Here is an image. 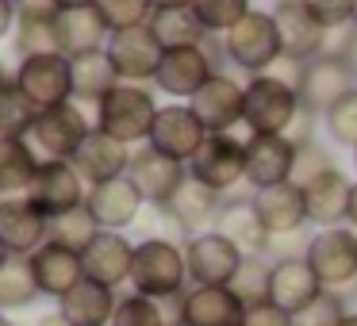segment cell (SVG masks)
Returning a JSON list of instances; mask_svg holds the SVG:
<instances>
[{
    "label": "cell",
    "mask_w": 357,
    "mask_h": 326,
    "mask_svg": "<svg viewBox=\"0 0 357 326\" xmlns=\"http://www.w3.org/2000/svg\"><path fill=\"white\" fill-rule=\"evenodd\" d=\"M12 4H16V0H12Z\"/></svg>",
    "instance_id": "60"
},
{
    "label": "cell",
    "mask_w": 357,
    "mask_h": 326,
    "mask_svg": "<svg viewBox=\"0 0 357 326\" xmlns=\"http://www.w3.org/2000/svg\"><path fill=\"white\" fill-rule=\"evenodd\" d=\"M35 326H70V323H66V318H62V315H58V311H54V315H43V318H39V323H35Z\"/></svg>",
    "instance_id": "53"
},
{
    "label": "cell",
    "mask_w": 357,
    "mask_h": 326,
    "mask_svg": "<svg viewBox=\"0 0 357 326\" xmlns=\"http://www.w3.org/2000/svg\"><path fill=\"white\" fill-rule=\"evenodd\" d=\"M323 295V284L315 280L311 265L303 261V254H284L273 261V280H269V303H277L288 315H300L307 303H315Z\"/></svg>",
    "instance_id": "25"
},
{
    "label": "cell",
    "mask_w": 357,
    "mask_h": 326,
    "mask_svg": "<svg viewBox=\"0 0 357 326\" xmlns=\"http://www.w3.org/2000/svg\"><path fill=\"white\" fill-rule=\"evenodd\" d=\"M162 211L165 223H173V231H181L185 238H192V234H204L215 226L219 211H223V196L211 192L208 185H200L196 177H188L185 185L177 188V196H173Z\"/></svg>",
    "instance_id": "22"
},
{
    "label": "cell",
    "mask_w": 357,
    "mask_h": 326,
    "mask_svg": "<svg viewBox=\"0 0 357 326\" xmlns=\"http://www.w3.org/2000/svg\"><path fill=\"white\" fill-rule=\"evenodd\" d=\"M303 8L326 27V31H342L354 20V0H300Z\"/></svg>",
    "instance_id": "46"
},
{
    "label": "cell",
    "mask_w": 357,
    "mask_h": 326,
    "mask_svg": "<svg viewBox=\"0 0 357 326\" xmlns=\"http://www.w3.org/2000/svg\"><path fill=\"white\" fill-rule=\"evenodd\" d=\"M0 326H16V323H12V318L4 315V311H0Z\"/></svg>",
    "instance_id": "56"
},
{
    "label": "cell",
    "mask_w": 357,
    "mask_h": 326,
    "mask_svg": "<svg viewBox=\"0 0 357 326\" xmlns=\"http://www.w3.org/2000/svg\"><path fill=\"white\" fill-rule=\"evenodd\" d=\"M54 39H58V54H66L73 62V58L104 50L112 39V31L93 4V8H62L54 16Z\"/></svg>",
    "instance_id": "26"
},
{
    "label": "cell",
    "mask_w": 357,
    "mask_h": 326,
    "mask_svg": "<svg viewBox=\"0 0 357 326\" xmlns=\"http://www.w3.org/2000/svg\"><path fill=\"white\" fill-rule=\"evenodd\" d=\"M192 12L208 35H227L254 12V4L250 0H192Z\"/></svg>",
    "instance_id": "39"
},
{
    "label": "cell",
    "mask_w": 357,
    "mask_h": 326,
    "mask_svg": "<svg viewBox=\"0 0 357 326\" xmlns=\"http://www.w3.org/2000/svg\"><path fill=\"white\" fill-rule=\"evenodd\" d=\"M354 292H357V288H354Z\"/></svg>",
    "instance_id": "61"
},
{
    "label": "cell",
    "mask_w": 357,
    "mask_h": 326,
    "mask_svg": "<svg viewBox=\"0 0 357 326\" xmlns=\"http://www.w3.org/2000/svg\"><path fill=\"white\" fill-rule=\"evenodd\" d=\"M323 123H326V131H331V139L338 142V146L357 150V85L326 111Z\"/></svg>",
    "instance_id": "43"
},
{
    "label": "cell",
    "mask_w": 357,
    "mask_h": 326,
    "mask_svg": "<svg viewBox=\"0 0 357 326\" xmlns=\"http://www.w3.org/2000/svg\"><path fill=\"white\" fill-rule=\"evenodd\" d=\"M54 16L58 8L50 0H31L16 12V50L24 58L35 54H54L58 39H54Z\"/></svg>",
    "instance_id": "32"
},
{
    "label": "cell",
    "mask_w": 357,
    "mask_h": 326,
    "mask_svg": "<svg viewBox=\"0 0 357 326\" xmlns=\"http://www.w3.org/2000/svg\"><path fill=\"white\" fill-rule=\"evenodd\" d=\"M162 104L154 100L146 85H127L119 81L100 104H96V131L112 134L123 146H135V142H150V131H154V119Z\"/></svg>",
    "instance_id": "3"
},
{
    "label": "cell",
    "mask_w": 357,
    "mask_h": 326,
    "mask_svg": "<svg viewBox=\"0 0 357 326\" xmlns=\"http://www.w3.org/2000/svg\"><path fill=\"white\" fill-rule=\"evenodd\" d=\"M342 326H357V311H349V315L342 318Z\"/></svg>",
    "instance_id": "55"
},
{
    "label": "cell",
    "mask_w": 357,
    "mask_h": 326,
    "mask_svg": "<svg viewBox=\"0 0 357 326\" xmlns=\"http://www.w3.org/2000/svg\"><path fill=\"white\" fill-rule=\"evenodd\" d=\"M127 180L139 188V196L154 208H165V203L177 196V188L188 180V165L173 162V157L158 154V150L142 146L139 154H131V169H127Z\"/></svg>",
    "instance_id": "19"
},
{
    "label": "cell",
    "mask_w": 357,
    "mask_h": 326,
    "mask_svg": "<svg viewBox=\"0 0 357 326\" xmlns=\"http://www.w3.org/2000/svg\"><path fill=\"white\" fill-rule=\"evenodd\" d=\"M204 142H208V131L196 119V111L188 104H165V108H158V119H154V131H150L146 146L173 157V162H181V165H188L200 154Z\"/></svg>",
    "instance_id": "15"
},
{
    "label": "cell",
    "mask_w": 357,
    "mask_h": 326,
    "mask_svg": "<svg viewBox=\"0 0 357 326\" xmlns=\"http://www.w3.org/2000/svg\"><path fill=\"white\" fill-rule=\"evenodd\" d=\"M119 295L112 288L96 284V280H81L70 295L58 300V315L70 326H112V315H116Z\"/></svg>",
    "instance_id": "31"
},
{
    "label": "cell",
    "mask_w": 357,
    "mask_h": 326,
    "mask_svg": "<svg viewBox=\"0 0 357 326\" xmlns=\"http://www.w3.org/2000/svg\"><path fill=\"white\" fill-rule=\"evenodd\" d=\"M96 12L104 16L108 31H131V27L150 24L154 0H96Z\"/></svg>",
    "instance_id": "41"
},
{
    "label": "cell",
    "mask_w": 357,
    "mask_h": 326,
    "mask_svg": "<svg viewBox=\"0 0 357 326\" xmlns=\"http://www.w3.org/2000/svg\"><path fill=\"white\" fill-rule=\"evenodd\" d=\"M112 326H165L162 303L150 300V295H139V292L119 295L116 315H112Z\"/></svg>",
    "instance_id": "42"
},
{
    "label": "cell",
    "mask_w": 357,
    "mask_h": 326,
    "mask_svg": "<svg viewBox=\"0 0 357 326\" xmlns=\"http://www.w3.org/2000/svg\"><path fill=\"white\" fill-rule=\"evenodd\" d=\"M273 24L280 35V50H284V62L303 65L319 54H338L342 42H346V27L342 31H326L300 0H277L273 4Z\"/></svg>",
    "instance_id": "4"
},
{
    "label": "cell",
    "mask_w": 357,
    "mask_h": 326,
    "mask_svg": "<svg viewBox=\"0 0 357 326\" xmlns=\"http://www.w3.org/2000/svg\"><path fill=\"white\" fill-rule=\"evenodd\" d=\"M39 284L31 272V257H8L0 269V311H16L39 300Z\"/></svg>",
    "instance_id": "36"
},
{
    "label": "cell",
    "mask_w": 357,
    "mask_h": 326,
    "mask_svg": "<svg viewBox=\"0 0 357 326\" xmlns=\"http://www.w3.org/2000/svg\"><path fill=\"white\" fill-rule=\"evenodd\" d=\"M104 54L116 65V77L127 81V85H142V81L158 77V65H162L165 50L158 42V35L146 27H131V31H112Z\"/></svg>",
    "instance_id": "14"
},
{
    "label": "cell",
    "mask_w": 357,
    "mask_h": 326,
    "mask_svg": "<svg viewBox=\"0 0 357 326\" xmlns=\"http://www.w3.org/2000/svg\"><path fill=\"white\" fill-rule=\"evenodd\" d=\"M150 31L158 35L162 50H188V47H204L211 39L192 8H154Z\"/></svg>",
    "instance_id": "33"
},
{
    "label": "cell",
    "mask_w": 357,
    "mask_h": 326,
    "mask_svg": "<svg viewBox=\"0 0 357 326\" xmlns=\"http://www.w3.org/2000/svg\"><path fill=\"white\" fill-rule=\"evenodd\" d=\"M185 261H188V288H231L246 254L219 231H204L185 238Z\"/></svg>",
    "instance_id": "8"
},
{
    "label": "cell",
    "mask_w": 357,
    "mask_h": 326,
    "mask_svg": "<svg viewBox=\"0 0 357 326\" xmlns=\"http://www.w3.org/2000/svg\"><path fill=\"white\" fill-rule=\"evenodd\" d=\"M50 219L35 208L27 196H4L0 200V242L12 257H31L39 246H47Z\"/></svg>",
    "instance_id": "20"
},
{
    "label": "cell",
    "mask_w": 357,
    "mask_h": 326,
    "mask_svg": "<svg viewBox=\"0 0 357 326\" xmlns=\"http://www.w3.org/2000/svg\"><path fill=\"white\" fill-rule=\"evenodd\" d=\"M223 39V58L246 77H257V73H273V65L284 62V50H280V35L277 24H273V12L254 8L238 27H231Z\"/></svg>",
    "instance_id": "5"
},
{
    "label": "cell",
    "mask_w": 357,
    "mask_h": 326,
    "mask_svg": "<svg viewBox=\"0 0 357 326\" xmlns=\"http://www.w3.org/2000/svg\"><path fill=\"white\" fill-rule=\"evenodd\" d=\"M4 85H8V77H4V65H0V88H4Z\"/></svg>",
    "instance_id": "58"
},
{
    "label": "cell",
    "mask_w": 357,
    "mask_h": 326,
    "mask_svg": "<svg viewBox=\"0 0 357 326\" xmlns=\"http://www.w3.org/2000/svg\"><path fill=\"white\" fill-rule=\"evenodd\" d=\"M73 169H77L89 185L119 180L131 169V146H123V142H116L112 134H104L93 127V134H89V139L81 142V150L73 154Z\"/></svg>",
    "instance_id": "29"
},
{
    "label": "cell",
    "mask_w": 357,
    "mask_h": 326,
    "mask_svg": "<svg viewBox=\"0 0 357 326\" xmlns=\"http://www.w3.org/2000/svg\"><path fill=\"white\" fill-rule=\"evenodd\" d=\"M303 261L311 265L315 280L326 292H342L357 288V231L349 226H331V231H315L303 242Z\"/></svg>",
    "instance_id": "6"
},
{
    "label": "cell",
    "mask_w": 357,
    "mask_h": 326,
    "mask_svg": "<svg viewBox=\"0 0 357 326\" xmlns=\"http://www.w3.org/2000/svg\"><path fill=\"white\" fill-rule=\"evenodd\" d=\"M81 265H85V277L96 280V284L112 288L116 292L119 284H131V265H135V242L119 231H100L89 249L81 254Z\"/></svg>",
    "instance_id": "23"
},
{
    "label": "cell",
    "mask_w": 357,
    "mask_h": 326,
    "mask_svg": "<svg viewBox=\"0 0 357 326\" xmlns=\"http://www.w3.org/2000/svg\"><path fill=\"white\" fill-rule=\"evenodd\" d=\"M12 24H16V8H12V0H0V39L12 31Z\"/></svg>",
    "instance_id": "49"
},
{
    "label": "cell",
    "mask_w": 357,
    "mask_h": 326,
    "mask_svg": "<svg viewBox=\"0 0 357 326\" xmlns=\"http://www.w3.org/2000/svg\"><path fill=\"white\" fill-rule=\"evenodd\" d=\"M188 108L196 111V119L204 123L208 134H234V127L242 123V111H246V81H238L234 73L219 70L215 77L188 100Z\"/></svg>",
    "instance_id": "13"
},
{
    "label": "cell",
    "mask_w": 357,
    "mask_h": 326,
    "mask_svg": "<svg viewBox=\"0 0 357 326\" xmlns=\"http://www.w3.org/2000/svg\"><path fill=\"white\" fill-rule=\"evenodd\" d=\"M50 4H54V8L62 12V8H93L96 0H50Z\"/></svg>",
    "instance_id": "51"
},
{
    "label": "cell",
    "mask_w": 357,
    "mask_h": 326,
    "mask_svg": "<svg viewBox=\"0 0 357 326\" xmlns=\"http://www.w3.org/2000/svg\"><path fill=\"white\" fill-rule=\"evenodd\" d=\"M354 85L357 81L349 73V65L342 62V54H319L296 70V93H300L303 116H311V119L315 116L323 119Z\"/></svg>",
    "instance_id": "9"
},
{
    "label": "cell",
    "mask_w": 357,
    "mask_h": 326,
    "mask_svg": "<svg viewBox=\"0 0 357 326\" xmlns=\"http://www.w3.org/2000/svg\"><path fill=\"white\" fill-rule=\"evenodd\" d=\"M242 326H296V318L288 315V311H280L277 303L265 300V303H250Z\"/></svg>",
    "instance_id": "47"
},
{
    "label": "cell",
    "mask_w": 357,
    "mask_h": 326,
    "mask_svg": "<svg viewBox=\"0 0 357 326\" xmlns=\"http://www.w3.org/2000/svg\"><path fill=\"white\" fill-rule=\"evenodd\" d=\"M349 27L357 31V0H354V20H349Z\"/></svg>",
    "instance_id": "57"
},
{
    "label": "cell",
    "mask_w": 357,
    "mask_h": 326,
    "mask_svg": "<svg viewBox=\"0 0 357 326\" xmlns=\"http://www.w3.org/2000/svg\"><path fill=\"white\" fill-rule=\"evenodd\" d=\"M16 85L27 100L35 104V111L58 108V104L73 100V62L66 54H35L20 62Z\"/></svg>",
    "instance_id": "11"
},
{
    "label": "cell",
    "mask_w": 357,
    "mask_h": 326,
    "mask_svg": "<svg viewBox=\"0 0 357 326\" xmlns=\"http://www.w3.org/2000/svg\"><path fill=\"white\" fill-rule=\"evenodd\" d=\"M35 173H39V157H35L27 139H0V200L4 196H27Z\"/></svg>",
    "instance_id": "34"
},
{
    "label": "cell",
    "mask_w": 357,
    "mask_h": 326,
    "mask_svg": "<svg viewBox=\"0 0 357 326\" xmlns=\"http://www.w3.org/2000/svg\"><path fill=\"white\" fill-rule=\"evenodd\" d=\"M246 303L234 288H188L181 295V326H242Z\"/></svg>",
    "instance_id": "28"
},
{
    "label": "cell",
    "mask_w": 357,
    "mask_h": 326,
    "mask_svg": "<svg viewBox=\"0 0 357 326\" xmlns=\"http://www.w3.org/2000/svg\"><path fill=\"white\" fill-rule=\"evenodd\" d=\"M131 292L150 295V300H173L188 292V261L185 242L150 234L135 242V265H131Z\"/></svg>",
    "instance_id": "1"
},
{
    "label": "cell",
    "mask_w": 357,
    "mask_h": 326,
    "mask_svg": "<svg viewBox=\"0 0 357 326\" xmlns=\"http://www.w3.org/2000/svg\"><path fill=\"white\" fill-rule=\"evenodd\" d=\"M31 272H35L39 292L43 295H54V300L70 295L73 288L85 280L81 254H73V249H66V246H54V242H47V246H39L31 254Z\"/></svg>",
    "instance_id": "30"
},
{
    "label": "cell",
    "mask_w": 357,
    "mask_h": 326,
    "mask_svg": "<svg viewBox=\"0 0 357 326\" xmlns=\"http://www.w3.org/2000/svg\"><path fill=\"white\" fill-rule=\"evenodd\" d=\"M154 8H192V0H154Z\"/></svg>",
    "instance_id": "52"
},
{
    "label": "cell",
    "mask_w": 357,
    "mask_h": 326,
    "mask_svg": "<svg viewBox=\"0 0 357 326\" xmlns=\"http://www.w3.org/2000/svg\"><path fill=\"white\" fill-rule=\"evenodd\" d=\"M342 62L349 65V73H354V81H357V31H346V42H342Z\"/></svg>",
    "instance_id": "48"
},
{
    "label": "cell",
    "mask_w": 357,
    "mask_h": 326,
    "mask_svg": "<svg viewBox=\"0 0 357 326\" xmlns=\"http://www.w3.org/2000/svg\"><path fill=\"white\" fill-rule=\"evenodd\" d=\"M35 119H39L35 104L20 93L16 81H8L0 88V139H27Z\"/></svg>",
    "instance_id": "38"
},
{
    "label": "cell",
    "mask_w": 357,
    "mask_h": 326,
    "mask_svg": "<svg viewBox=\"0 0 357 326\" xmlns=\"http://www.w3.org/2000/svg\"><path fill=\"white\" fill-rule=\"evenodd\" d=\"M116 85H119L116 65H112V58L104 54V50L85 54V58H73V100L100 104Z\"/></svg>",
    "instance_id": "35"
},
{
    "label": "cell",
    "mask_w": 357,
    "mask_h": 326,
    "mask_svg": "<svg viewBox=\"0 0 357 326\" xmlns=\"http://www.w3.org/2000/svg\"><path fill=\"white\" fill-rule=\"evenodd\" d=\"M269 280H273V261L269 257H246L231 288H234V295L250 307V303L269 300Z\"/></svg>",
    "instance_id": "40"
},
{
    "label": "cell",
    "mask_w": 357,
    "mask_h": 326,
    "mask_svg": "<svg viewBox=\"0 0 357 326\" xmlns=\"http://www.w3.org/2000/svg\"><path fill=\"white\" fill-rule=\"evenodd\" d=\"M349 315V303L342 292H326L319 295L315 303H307V307L296 315V326H342V318Z\"/></svg>",
    "instance_id": "44"
},
{
    "label": "cell",
    "mask_w": 357,
    "mask_h": 326,
    "mask_svg": "<svg viewBox=\"0 0 357 326\" xmlns=\"http://www.w3.org/2000/svg\"><path fill=\"white\" fill-rule=\"evenodd\" d=\"M142 203L146 200H142L139 188H135L127 177L108 180V185H93L89 196H85V208L93 211V219L100 223V231H119V234H123L127 226L139 223Z\"/></svg>",
    "instance_id": "27"
},
{
    "label": "cell",
    "mask_w": 357,
    "mask_h": 326,
    "mask_svg": "<svg viewBox=\"0 0 357 326\" xmlns=\"http://www.w3.org/2000/svg\"><path fill=\"white\" fill-rule=\"evenodd\" d=\"M96 234H100V223H96L93 211L81 203V208H73V211H66V215L50 219L47 242H54V246H66V249H73V254H85L89 242H93Z\"/></svg>",
    "instance_id": "37"
},
{
    "label": "cell",
    "mask_w": 357,
    "mask_h": 326,
    "mask_svg": "<svg viewBox=\"0 0 357 326\" xmlns=\"http://www.w3.org/2000/svg\"><path fill=\"white\" fill-rule=\"evenodd\" d=\"M303 119L300 93L280 73H257L246 77V111L242 127L250 134H292Z\"/></svg>",
    "instance_id": "2"
},
{
    "label": "cell",
    "mask_w": 357,
    "mask_h": 326,
    "mask_svg": "<svg viewBox=\"0 0 357 326\" xmlns=\"http://www.w3.org/2000/svg\"><path fill=\"white\" fill-rule=\"evenodd\" d=\"M326 169H334V162H331V154H326V146L323 142H315V134L311 139H303L300 142V154H296V173H292V185H307V180H315L319 173H326Z\"/></svg>",
    "instance_id": "45"
},
{
    "label": "cell",
    "mask_w": 357,
    "mask_h": 326,
    "mask_svg": "<svg viewBox=\"0 0 357 326\" xmlns=\"http://www.w3.org/2000/svg\"><path fill=\"white\" fill-rule=\"evenodd\" d=\"M346 226L357 231V180H354V192H349V211H346Z\"/></svg>",
    "instance_id": "50"
},
{
    "label": "cell",
    "mask_w": 357,
    "mask_h": 326,
    "mask_svg": "<svg viewBox=\"0 0 357 326\" xmlns=\"http://www.w3.org/2000/svg\"><path fill=\"white\" fill-rule=\"evenodd\" d=\"M211 231H219L223 238H231L246 257H269V242L273 238L265 234L261 219H257V211H254V188L250 185H242V188H234V192L223 196V211H219V219H215Z\"/></svg>",
    "instance_id": "18"
},
{
    "label": "cell",
    "mask_w": 357,
    "mask_h": 326,
    "mask_svg": "<svg viewBox=\"0 0 357 326\" xmlns=\"http://www.w3.org/2000/svg\"><path fill=\"white\" fill-rule=\"evenodd\" d=\"M89 134H93V127H89L85 111L70 100V104L39 111V119H35L27 139H31V146H39L47 154V162H73V154L81 150V142Z\"/></svg>",
    "instance_id": "12"
},
{
    "label": "cell",
    "mask_w": 357,
    "mask_h": 326,
    "mask_svg": "<svg viewBox=\"0 0 357 326\" xmlns=\"http://www.w3.org/2000/svg\"><path fill=\"white\" fill-rule=\"evenodd\" d=\"M254 211L261 219L269 238H296L307 226V203H303V188L284 180L273 188H257L254 192Z\"/></svg>",
    "instance_id": "21"
},
{
    "label": "cell",
    "mask_w": 357,
    "mask_h": 326,
    "mask_svg": "<svg viewBox=\"0 0 357 326\" xmlns=\"http://www.w3.org/2000/svg\"><path fill=\"white\" fill-rule=\"evenodd\" d=\"M8 257H12V254H8V246L0 242V269H4V261H8Z\"/></svg>",
    "instance_id": "54"
},
{
    "label": "cell",
    "mask_w": 357,
    "mask_h": 326,
    "mask_svg": "<svg viewBox=\"0 0 357 326\" xmlns=\"http://www.w3.org/2000/svg\"><path fill=\"white\" fill-rule=\"evenodd\" d=\"M85 177L73 169V162H39L31 188H27V200L43 211L47 219H58L66 211L81 208L85 203Z\"/></svg>",
    "instance_id": "17"
},
{
    "label": "cell",
    "mask_w": 357,
    "mask_h": 326,
    "mask_svg": "<svg viewBox=\"0 0 357 326\" xmlns=\"http://www.w3.org/2000/svg\"><path fill=\"white\" fill-rule=\"evenodd\" d=\"M296 154L300 142L288 134H250L246 139V185L254 188H273L292 180L296 173Z\"/></svg>",
    "instance_id": "16"
},
{
    "label": "cell",
    "mask_w": 357,
    "mask_h": 326,
    "mask_svg": "<svg viewBox=\"0 0 357 326\" xmlns=\"http://www.w3.org/2000/svg\"><path fill=\"white\" fill-rule=\"evenodd\" d=\"M188 177H196L219 196L242 188L246 185V139H238V134H208L200 154L188 162Z\"/></svg>",
    "instance_id": "10"
},
{
    "label": "cell",
    "mask_w": 357,
    "mask_h": 326,
    "mask_svg": "<svg viewBox=\"0 0 357 326\" xmlns=\"http://www.w3.org/2000/svg\"><path fill=\"white\" fill-rule=\"evenodd\" d=\"M219 54H223V39L211 35L204 47L188 50H165L162 65H158V93H165L173 104H188L211 77L219 73Z\"/></svg>",
    "instance_id": "7"
},
{
    "label": "cell",
    "mask_w": 357,
    "mask_h": 326,
    "mask_svg": "<svg viewBox=\"0 0 357 326\" xmlns=\"http://www.w3.org/2000/svg\"><path fill=\"white\" fill-rule=\"evenodd\" d=\"M354 169H357V150H354Z\"/></svg>",
    "instance_id": "59"
},
{
    "label": "cell",
    "mask_w": 357,
    "mask_h": 326,
    "mask_svg": "<svg viewBox=\"0 0 357 326\" xmlns=\"http://www.w3.org/2000/svg\"><path fill=\"white\" fill-rule=\"evenodd\" d=\"M349 192L354 180L346 177V169H326L315 180L303 185V203H307V223L315 231H331V226H346V211H349Z\"/></svg>",
    "instance_id": "24"
}]
</instances>
